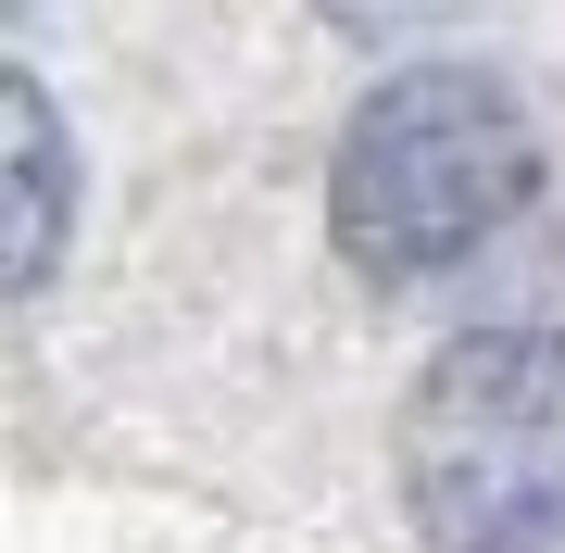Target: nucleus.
Masks as SVG:
<instances>
[{
	"mask_svg": "<svg viewBox=\"0 0 565 553\" xmlns=\"http://www.w3.org/2000/svg\"><path fill=\"white\" fill-rule=\"evenodd\" d=\"M327 13H340L352 39H427V25H452L465 0H327Z\"/></svg>",
	"mask_w": 565,
	"mask_h": 553,
	"instance_id": "nucleus-4",
	"label": "nucleus"
},
{
	"mask_svg": "<svg viewBox=\"0 0 565 553\" xmlns=\"http://www.w3.org/2000/svg\"><path fill=\"white\" fill-rule=\"evenodd\" d=\"M541 189V139H527L515 88L478 63H403L352 126L340 177H327V226L364 277H440L465 252H490Z\"/></svg>",
	"mask_w": 565,
	"mask_h": 553,
	"instance_id": "nucleus-1",
	"label": "nucleus"
},
{
	"mask_svg": "<svg viewBox=\"0 0 565 553\" xmlns=\"http://www.w3.org/2000/svg\"><path fill=\"white\" fill-rule=\"evenodd\" d=\"M490 553H565V515H541V529H503Z\"/></svg>",
	"mask_w": 565,
	"mask_h": 553,
	"instance_id": "nucleus-5",
	"label": "nucleus"
},
{
	"mask_svg": "<svg viewBox=\"0 0 565 553\" xmlns=\"http://www.w3.org/2000/svg\"><path fill=\"white\" fill-rule=\"evenodd\" d=\"M403 503L440 553H490L503 529L565 515V340L478 328L403 403Z\"/></svg>",
	"mask_w": 565,
	"mask_h": 553,
	"instance_id": "nucleus-2",
	"label": "nucleus"
},
{
	"mask_svg": "<svg viewBox=\"0 0 565 553\" xmlns=\"http://www.w3.org/2000/svg\"><path fill=\"white\" fill-rule=\"evenodd\" d=\"M76 240V139L39 76H0V302L39 289Z\"/></svg>",
	"mask_w": 565,
	"mask_h": 553,
	"instance_id": "nucleus-3",
	"label": "nucleus"
}]
</instances>
